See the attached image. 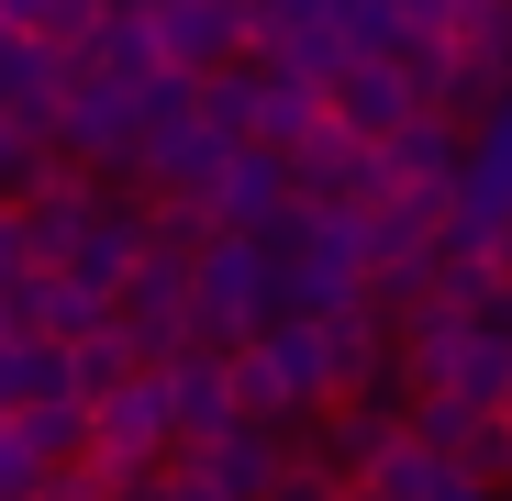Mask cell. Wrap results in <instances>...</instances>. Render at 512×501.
<instances>
[{
  "label": "cell",
  "mask_w": 512,
  "mask_h": 501,
  "mask_svg": "<svg viewBox=\"0 0 512 501\" xmlns=\"http://www.w3.org/2000/svg\"><path fill=\"white\" fill-rule=\"evenodd\" d=\"M334 401V368H323V323L312 312H279V323H256L245 346H234V412L245 424H312V412Z\"/></svg>",
  "instance_id": "obj_1"
},
{
  "label": "cell",
  "mask_w": 512,
  "mask_h": 501,
  "mask_svg": "<svg viewBox=\"0 0 512 501\" xmlns=\"http://www.w3.org/2000/svg\"><path fill=\"white\" fill-rule=\"evenodd\" d=\"M268 257H279V312H346V301H368V212H290L279 234H268Z\"/></svg>",
  "instance_id": "obj_2"
},
{
  "label": "cell",
  "mask_w": 512,
  "mask_h": 501,
  "mask_svg": "<svg viewBox=\"0 0 512 501\" xmlns=\"http://www.w3.org/2000/svg\"><path fill=\"white\" fill-rule=\"evenodd\" d=\"M256 323H279V257L256 234H212L190 257V346L234 357Z\"/></svg>",
  "instance_id": "obj_3"
},
{
  "label": "cell",
  "mask_w": 512,
  "mask_h": 501,
  "mask_svg": "<svg viewBox=\"0 0 512 501\" xmlns=\"http://www.w3.org/2000/svg\"><path fill=\"white\" fill-rule=\"evenodd\" d=\"M167 457H179V424H167V379H156V368H134L123 390L90 401V479H101V490H134V479H156Z\"/></svg>",
  "instance_id": "obj_4"
},
{
  "label": "cell",
  "mask_w": 512,
  "mask_h": 501,
  "mask_svg": "<svg viewBox=\"0 0 512 501\" xmlns=\"http://www.w3.org/2000/svg\"><path fill=\"white\" fill-rule=\"evenodd\" d=\"M112 334L134 346V368H167L190 346V257H134V279L112 290Z\"/></svg>",
  "instance_id": "obj_5"
},
{
  "label": "cell",
  "mask_w": 512,
  "mask_h": 501,
  "mask_svg": "<svg viewBox=\"0 0 512 501\" xmlns=\"http://www.w3.org/2000/svg\"><path fill=\"white\" fill-rule=\"evenodd\" d=\"M223 167H234V145H223L212 123H179V134H156V145L123 167V179H134V201H190V212H212Z\"/></svg>",
  "instance_id": "obj_6"
},
{
  "label": "cell",
  "mask_w": 512,
  "mask_h": 501,
  "mask_svg": "<svg viewBox=\"0 0 512 501\" xmlns=\"http://www.w3.org/2000/svg\"><path fill=\"white\" fill-rule=\"evenodd\" d=\"M390 446H401V401H323V412H312V435H301L290 457H312V468H334V479L357 490Z\"/></svg>",
  "instance_id": "obj_7"
},
{
  "label": "cell",
  "mask_w": 512,
  "mask_h": 501,
  "mask_svg": "<svg viewBox=\"0 0 512 501\" xmlns=\"http://www.w3.org/2000/svg\"><path fill=\"white\" fill-rule=\"evenodd\" d=\"M145 34H156V56L179 78H212L223 56H245V0H156Z\"/></svg>",
  "instance_id": "obj_8"
},
{
  "label": "cell",
  "mask_w": 512,
  "mask_h": 501,
  "mask_svg": "<svg viewBox=\"0 0 512 501\" xmlns=\"http://www.w3.org/2000/svg\"><path fill=\"white\" fill-rule=\"evenodd\" d=\"M323 112L346 123L357 145H390V134H401V123H412L423 101H412V78H401L390 56H346V67L323 78Z\"/></svg>",
  "instance_id": "obj_9"
},
{
  "label": "cell",
  "mask_w": 512,
  "mask_h": 501,
  "mask_svg": "<svg viewBox=\"0 0 512 501\" xmlns=\"http://www.w3.org/2000/svg\"><path fill=\"white\" fill-rule=\"evenodd\" d=\"M134 257H145V201L101 179V212H90V234H78V257H67L56 279H78V290H90V301L112 312V290L134 279Z\"/></svg>",
  "instance_id": "obj_10"
},
{
  "label": "cell",
  "mask_w": 512,
  "mask_h": 501,
  "mask_svg": "<svg viewBox=\"0 0 512 501\" xmlns=\"http://www.w3.org/2000/svg\"><path fill=\"white\" fill-rule=\"evenodd\" d=\"M323 368H334V401H401V368H390V323L368 301L323 312Z\"/></svg>",
  "instance_id": "obj_11"
},
{
  "label": "cell",
  "mask_w": 512,
  "mask_h": 501,
  "mask_svg": "<svg viewBox=\"0 0 512 501\" xmlns=\"http://www.w3.org/2000/svg\"><path fill=\"white\" fill-rule=\"evenodd\" d=\"M156 379H167V424H179V457H190V446H212L223 424H245V412H234V357H212V346H179Z\"/></svg>",
  "instance_id": "obj_12"
},
{
  "label": "cell",
  "mask_w": 512,
  "mask_h": 501,
  "mask_svg": "<svg viewBox=\"0 0 512 501\" xmlns=\"http://www.w3.org/2000/svg\"><path fill=\"white\" fill-rule=\"evenodd\" d=\"M290 212H301V201H290V167H279L268 145H234L223 190H212V234H256V245H268Z\"/></svg>",
  "instance_id": "obj_13"
},
{
  "label": "cell",
  "mask_w": 512,
  "mask_h": 501,
  "mask_svg": "<svg viewBox=\"0 0 512 501\" xmlns=\"http://www.w3.org/2000/svg\"><path fill=\"white\" fill-rule=\"evenodd\" d=\"M190 468L212 479V501H268V479L290 468V435L279 424H223L212 446H190Z\"/></svg>",
  "instance_id": "obj_14"
},
{
  "label": "cell",
  "mask_w": 512,
  "mask_h": 501,
  "mask_svg": "<svg viewBox=\"0 0 512 501\" xmlns=\"http://www.w3.org/2000/svg\"><path fill=\"white\" fill-rule=\"evenodd\" d=\"M379 156H390V179H401V190H423V201H457V167H468V134H457L446 112H412V123H401V134L379 145Z\"/></svg>",
  "instance_id": "obj_15"
},
{
  "label": "cell",
  "mask_w": 512,
  "mask_h": 501,
  "mask_svg": "<svg viewBox=\"0 0 512 501\" xmlns=\"http://www.w3.org/2000/svg\"><path fill=\"white\" fill-rule=\"evenodd\" d=\"M268 56H223L212 78H201V123L223 134V145H256V134H268Z\"/></svg>",
  "instance_id": "obj_16"
},
{
  "label": "cell",
  "mask_w": 512,
  "mask_h": 501,
  "mask_svg": "<svg viewBox=\"0 0 512 501\" xmlns=\"http://www.w3.org/2000/svg\"><path fill=\"white\" fill-rule=\"evenodd\" d=\"M78 67H90V78H112V90H145V78H167V56H156L145 12H101V34L78 45Z\"/></svg>",
  "instance_id": "obj_17"
},
{
  "label": "cell",
  "mask_w": 512,
  "mask_h": 501,
  "mask_svg": "<svg viewBox=\"0 0 512 501\" xmlns=\"http://www.w3.org/2000/svg\"><path fill=\"white\" fill-rule=\"evenodd\" d=\"M12 424H23L34 468H90V401H78V390H56V401H23Z\"/></svg>",
  "instance_id": "obj_18"
},
{
  "label": "cell",
  "mask_w": 512,
  "mask_h": 501,
  "mask_svg": "<svg viewBox=\"0 0 512 501\" xmlns=\"http://www.w3.org/2000/svg\"><path fill=\"white\" fill-rule=\"evenodd\" d=\"M123 379H134V346H123L112 312H101V323L67 346V390H78V401H101V390H123Z\"/></svg>",
  "instance_id": "obj_19"
},
{
  "label": "cell",
  "mask_w": 512,
  "mask_h": 501,
  "mask_svg": "<svg viewBox=\"0 0 512 501\" xmlns=\"http://www.w3.org/2000/svg\"><path fill=\"white\" fill-rule=\"evenodd\" d=\"M334 112H323V90H312V78H268V134H256V145H268V156H290V145H312Z\"/></svg>",
  "instance_id": "obj_20"
},
{
  "label": "cell",
  "mask_w": 512,
  "mask_h": 501,
  "mask_svg": "<svg viewBox=\"0 0 512 501\" xmlns=\"http://www.w3.org/2000/svg\"><path fill=\"white\" fill-rule=\"evenodd\" d=\"M268 501H346V479H334V468H312V457H290V468L268 479Z\"/></svg>",
  "instance_id": "obj_21"
},
{
  "label": "cell",
  "mask_w": 512,
  "mask_h": 501,
  "mask_svg": "<svg viewBox=\"0 0 512 501\" xmlns=\"http://www.w3.org/2000/svg\"><path fill=\"white\" fill-rule=\"evenodd\" d=\"M423 501H501L479 468H457V457H435V479H423Z\"/></svg>",
  "instance_id": "obj_22"
},
{
  "label": "cell",
  "mask_w": 512,
  "mask_h": 501,
  "mask_svg": "<svg viewBox=\"0 0 512 501\" xmlns=\"http://www.w3.org/2000/svg\"><path fill=\"white\" fill-rule=\"evenodd\" d=\"M34 501H112V490H101L90 468H45V479H34Z\"/></svg>",
  "instance_id": "obj_23"
},
{
  "label": "cell",
  "mask_w": 512,
  "mask_h": 501,
  "mask_svg": "<svg viewBox=\"0 0 512 501\" xmlns=\"http://www.w3.org/2000/svg\"><path fill=\"white\" fill-rule=\"evenodd\" d=\"M501 435H512V401H501Z\"/></svg>",
  "instance_id": "obj_24"
}]
</instances>
